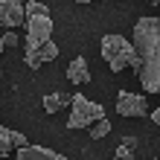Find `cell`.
Wrapping results in <instances>:
<instances>
[{
	"label": "cell",
	"mask_w": 160,
	"mask_h": 160,
	"mask_svg": "<svg viewBox=\"0 0 160 160\" xmlns=\"http://www.w3.org/2000/svg\"><path fill=\"white\" fill-rule=\"evenodd\" d=\"M137 79L146 93H160V18H140L134 23Z\"/></svg>",
	"instance_id": "1"
},
{
	"label": "cell",
	"mask_w": 160,
	"mask_h": 160,
	"mask_svg": "<svg viewBox=\"0 0 160 160\" xmlns=\"http://www.w3.org/2000/svg\"><path fill=\"white\" fill-rule=\"evenodd\" d=\"M102 58L108 61V67L119 73L125 67H134L137 70V52H134V44L122 35H105L102 38Z\"/></svg>",
	"instance_id": "2"
},
{
	"label": "cell",
	"mask_w": 160,
	"mask_h": 160,
	"mask_svg": "<svg viewBox=\"0 0 160 160\" xmlns=\"http://www.w3.org/2000/svg\"><path fill=\"white\" fill-rule=\"evenodd\" d=\"M70 108H73V111H70V119H67V125H70V128H88V125H93L96 119L105 117L102 105H96L93 99L82 96V93H76V96H73Z\"/></svg>",
	"instance_id": "3"
},
{
	"label": "cell",
	"mask_w": 160,
	"mask_h": 160,
	"mask_svg": "<svg viewBox=\"0 0 160 160\" xmlns=\"http://www.w3.org/2000/svg\"><path fill=\"white\" fill-rule=\"evenodd\" d=\"M52 41V18L50 15H26V50Z\"/></svg>",
	"instance_id": "4"
},
{
	"label": "cell",
	"mask_w": 160,
	"mask_h": 160,
	"mask_svg": "<svg viewBox=\"0 0 160 160\" xmlns=\"http://www.w3.org/2000/svg\"><path fill=\"white\" fill-rule=\"evenodd\" d=\"M146 111H148L146 96L131 93V90H119V96H117V114L119 117H146Z\"/></svg>",
	"instance_id": "5"
},
{
	"label": "cell",
	"mask_w": 160,
	"mask_h": 160,
	"mask_svg": "<svg viewBox=\"0 0 160 160\" xmlns=\"http://www.w3.org/2000/svg\"><path fill=\"white\" fill-rule=\"evenodd\" d=\"M23 21H26L23 0H0V26H6V29H18Z\"/></svg>",
	"instance_id": "6"
},
{
	"label": "cell",
	"mask_w": 160,
	"mask_h": 160,
	"mask_svg": "<svg viewBox=\"0 0 160 160\" xmlns=\"http://www.w3.org/2000/svg\"><path fill=\"white\" fill-rule=\"evenodd\" d=\"M55 55H58V47H55L52 41H47V44H38L35 50H26V67H29V70H38L41 64L52 61Z\"/></svg>",
	"instance_id": "7"
},
{
	"label": "cell",
	"mask_w": 160,
	"mask_h": 160,
	"mask_svg": "<svg viewBox=\"0 0 160 160\" xmlns=\"http://www.w3.org/2000/svg\"><path fill=\"white\" fill-rule=\"evenodd\" d=\"M29 143H26V137L21 134V131H12V128H3L0 125V157L12 154L18 152V148H26Z\"/></svg>",
	"instance_id": "8"
},
{
	"label": "cell",
	"mask_w": 160,
	"mask_h": 160,
	"mask_svg": "<svg viewBox=\"0 0 160 160\" xmlns=\"http://www.w3.org/2000/svg\"><path fill=\"white\" fill-rule=\"evenodd\" d=\"M15 160H70V157L52 152V148H44V146H26L15 152Z\"/></svg>",
	"instance_id": "9"
},
{
	"label": "cell",
	"mask_w": 160,
	"mask_h": 160,
	"mask_svg": "<svg viewBox=\"0 0 160 160\" xmlns=\"http://www.w3.org/2000/svg\"><path fill=\"white\" fill-rule=\"evenodd\" d=\"M67 79L73 82V84H88L90 82V67H88V58H73L70 64H67Z\"/></svg>",
	"instance_id": "10"
},
{
	"label": "cell",
	"mask_w": 160,
	"mask_h": 160,
	"mask_svg": "<svg viewBox=\"0 0 160 160\" xmlns=\"http://www.w3.org/2000/svg\"><path fill=\"white\" fill-rule=\"evenodd\" d=\"M70 102H73L70 93H47V96H44V111H47V114H58V111L67 108Z\"/></svg>",
	"instance_id": "11"
},
{
	"label": "cell",
	"mask_w": 160,
	"mask_h": 160,
	"mask_svg": "<svg viewBox=\"0 0 160 160\" xmlns=\"http://www.w3.org/2000/svg\"><path fill=\"white\" fill-rule=\"evenodd\" d=\"M134 148H137V140H134V137H125V140L119 143L114 160H134Z\"/></svg>",
	"instance_id": "12"
},
{
	"label": "cell",
	"mask_w": 160,
	"mask_h": 160,
	"mask_svg": "<svg viewBox=\"0 0 160 160\" xmlns=\"http://www.w3.org/2000/svg\"><path fill=\"white\" fill-rule=\"evenodd\" d=\"M88 134H90L93 140H102V137H108V134H111V122H108V117L96 119V122H93V125L88 128Z\"/></svg>",
	"instance_id": "13"
},
{
	"label": "cell",
	"mask_w": 160,
	"mask_h": 160,
	"mask_svg": "<svg viewBox=\"0 0 160 160\" xmlns=\"http://www.w3.org/2000/svg\"><path fill=\"white\" fill-rule=\"evenodd\" d=\"M23 12L26 15H50V9H47L44 3H38V0H26V3H23Z\"/></svg>",
	"instance_id": "14"
},
{
	"label": "cell",
	"mask_w": 160,
	"mask_h": 160,
	"mask_svg": "<svg viewBox=\"0 0 160 160\" xmlns=\"http://www.w3.org/2000/svg\"><path fill=\"white\" fill-rule=\"evenodd\" d=\"M18 44H21V35H18L15 29H9L3 38H0V52H3V50H9V47H18Z\"/></svg>",
	"instance_id": "15"
},
{
	"label": "cell",
	"mask_w": 160,
	"mask_h": 160,
	"mask_svg": "<svg viewBox=\"0 0 160 160\" xmlns=\"http://www.w3.org/2000/svg\"><path fill=\"white\" fill-rule=\"evenodd\" d=\"M152 122H154V125H160V105L152 111Z\"/></svg>",
	"instance_id": "16"
},
{
	"label": "cell",
	"mask_w": 160,
	"mask_h": 160,
	"mask_svg": "<svg viewBox=\"0 0 160 160\" xmlns=\"http://www.w3.org/2000/svg\"><path fill=\"white\" fill-rule=\"evenodd\" d=\"M76 3H90V0H76Z\"/></svg>",
	"instance_id": "17"
}]
</instances>
